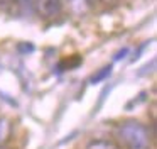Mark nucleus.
<instances>
[{
  "label": "nucleus",
  "instance_id": "f257e3e1",
  "mask_svg": "<svg viewBox=\"0 0 157 149\" xmlns=\"http://www.w3.org/2000/svg\"><path fill=\"white\" fill-rule=\"evenodd\" d=\"M118 137L127 149H150L149 129L137 120H127L118 127Z\"/></svg>",
  "mask_w": 157,
  "mask_h": 149
},
{
  "label": "nucleus",
  "instance_id": "f03ea898",
  "mask_svg": "<svg viewBox=\"0 0 157 149\" xmlns=\"http://www.w3.org/2000/svg\"><path fill=\"white\" fill-rule=\"evenodd\" d=\"M34 12L42 19H51L61 12L63 0H29Z\"/></svg>",
  "mask_w": 157,
  "mask_h": 149
},
{
  "label": "nucleus",
  "instance_id": "7ed1b4c3",
  "mask_svg": "<svg viewBox=\"0 0 157 149\" xmlns=\"http://www.w3.org/2000/svg\"><path fill=\"white\" fill-rule=\"evenodd\" d=\"M85 149H123V147L118 144V142L112 141V139L100 137V139H93V141H90Z\"/></svg>",
  "mask_w": 157,
  "mask_h": 149
},
{
  "label": "nucleus",
  "instance_id": "20e7f679",
  "mask_svg": "<svg viewBox=\"0 0 157 149\" xmlns=\"http://www.w3.org/2000/svg\"><path fill=\"white\" fill-rule=\"evenodd\" d=\"M21 7V0H0V12L17 14Z\"/></svg>",
  "mask_w": 157,
  "mask_h": 149
},
{
  "label": "nucleus",
  "instance_id": "39448f33",
  "mask_svg": "<svg viewBox=\"0 0 157 149\" xmlns=\"http://www.w3.org/2000/svg\"><path fill=\"white\" fill-rule=\"evenodd\" d=\"M12 132V125L10 122H9V119H0V146H4V142L9 139V135H10Z\"/></svg>",
  "mask_w": 157,
  "mask_h": 149
},
{
  "label": "nucleus",
  "instance_id": "423d86ee",
  "mask_svg": "<svg viewBox=\"0 0 157 149\" xmlns=\"http://www.w3.org/2000/svg\"><path fill=\"white\" fill-rule=\"evenodd\" d=\"M110 73H112V66H105L103 70H100L96 74H93V76H91V83H100V81L105 80Z\"/></svg>",
  "mask_w": 157,
  "mask_h": 149
},
{
  "label": "nucleus",
  "instance_id": "0eeeda50",
  "mask_svg": "<svg viewBox=\"0 0 157 149\" xmlns=\"http://www.w3.org/2000/svg\"><path fill=\"white\" fill-rule=\"evenodd\" d=\"M86 2H88V3H90V5H93V3H95V2H96V0H86Z\"/></svg>",
  "mask_w": 157,
  "mask_h": 149
},
{
  "label": "nucleus",
  "instance_id": "6e6552de",
  "mask_svg": "<svg viewBox=\"0 0 157 149\" xmlns=\"http://www.w3.org/2000/svg\"><path fill=\"white\" fill-rule=\"evenodd\" d=\"M0 149H7V147H4V146H0Z\"/></svg>",
  "mask_w": 157,
  "mask_h": 149
}]
</instances>
